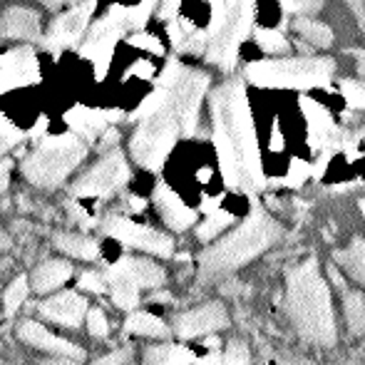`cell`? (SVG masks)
I'll return each mask as SVG.
<instances>
[{
  "label": "cell",
  "mask_w": 365,
  "mask_h": 365,
  "mask_svg": "<svg viewBox=\"0 0 365 365\" xmlns=\"http://www.w3.org/2000/svg\"><path fill=\"white\" fill-rule=\"evenodd\" d=\"M209 90V75L199 70L184 68L172 87H167L169 102L174 107V115L182 127V137H192L199 125V107Z\"/></svg>",
  "instance_id": "obj_8"
},
{
  "label": "cell",
  "mask_w": 365,
  "mask_h": 365,
  "mask_svg": "<svg viewBox=\"0 0 365 365\" xmlns=\"http://www.w3.org/2000/svg\"><path fill=\"white\" fill-rule=\"evenodd\" d=\"M23 137L25 135L13 125V122H8L3 115H0V157H3L8 149H13L18 142H23Z\"/></svg>",
  "instance_id": "obj_34"
},
{
  "label": "cell",
  "mask_w": 365,
  "mask_h": 365,
  "mask_svg": "<svg viewBox=\"0 0 365 365\" xmlns=\"http://www.w3.org/2000/svg\"><path fill=\"white\" fill-rule=\"evenodd\" d=\"M45 365H80V363H77L75 361V358H53V361H48V363H45Z\"/></svg>",
  "instance_id": "obj_47"
},
{
  "label": "cell",
  "mask_w": 365,
  "mask_h": 365,
  "mask_svg": "<svg viewBox=\"0 0 365 365\" xmlns=\"http://www.w3.org/2000/svg\"><path fill=\"white\" fill-rule=\"evenodd\" d=\"M284 13L296 15V18H313L323 10V0H279Z\"/></svg>",
  "instance_id": "obj_32"
},
{
  "label": "cell",
  "mask_w": 365,
  "mask_h": 365,
  "mask_svg": "<svg viewBox=\"0 0 365 365\" xmlns=\"http://www.w3.org/2000/svg\"><path fill=\"white\" fill-rule=\"evenodd\" d=\"M249 346L244 341H231L226 346V356L224 361L226 365H249Z\"/></svg>",
  "instance_id": "obj_37"
},
{
  "label": "cell",
  "mask_w": 365,
  "mask_h": 365,
  "mask_svg": "<svg viewBox=\"0 0 365 365\" xmlns=\"http://www.w3.org/2000/svg\"><path fill=\"white\" fill-rule=\"evenodd\" d=\"M361 212H363V217H365V199H361Z\"/></svg>",
  "instance_id": "obj_51"
},
{
  "label": "cell",
  "mask_w": 365,
  "mask_h": 365,
  "mask_svg": "<svg viewBox=\"0 0 365 365\" xmlns=\"http://www.w3.org/2000/svg\"><path fill=\"white\" fill-rule=\"evenodd\" d=\"M120 266L130 274V279L140 286V291L142 289H159V286L167 281V274H164L162 266L154 264V261H149V259H142V256L122 259Z\"/></svg>",
  "instance_id": "obj_21"
},
{
  "label": "cell",
  "mask_w": 365,
  "mask_h": 365,
  "mask_svg": "<svg viewBox=\"0 0 365 365\" xmlns=\"http://www.w3.org/2000/svg\"><path fill=\"white\" fill-rule=\"evenodd\" d=\"M281 365H313V363L306 361V358H291V361H284Z\"/></svg>",
  "instance_id": "obj_49"
},
{
  "label": "cell",
  "mask_w": 365,
  "mask_h": 365,
  "mask_svg": "<svg viewBox=\"0 0 365 365\" xmlns=\"http://www.w3.org/2000/svg\"><path fill=\"white\" fill-rule=\"evenodd\" d=\"M105 284H107V289H110V293H112V301H115V306L135 308L137 303H140V286L130 279V274H127L120 264L112 266V269L107 271Z\"/></svg>",
  "instance_id": "obj_20"
},
{
  "label": "cell",
  "mask_w": 365,
  "mask_h": 365,
  "mask_svg": "<svg viewBox=\"0 0 365 365\" xmlns=\"http://www.w3.org/2000/svg\"><path fill=\"white\" fill-rule=\"evenodd\" d=\"M127 43L135 45V48L147 50V53H152V55H164V45L159 43L157 35H149V33H135V35H130V38H127Z\"/></svg>",
  "instance_id": "obj_36"
},
{
  "label": "cell",
  "mask_w": 365,
  "mask_h": 365,
  "mask_svg": "<svg viewBox=\"0 0 365 365\" xmlns=\"http://www.w3.org/2000/svg\"><path fill=\"white\" fill-rule=\"evenodd\" d=\"M182 358H187V356H184L179 348L154 346V348H149V351H147L145 361H147V365H174V363L182 361Z\"/></svg>",
  "instance_id": "obj_33"
},
{
  "label": "cell",
  "mask_w": 365,
  "mask_h": 365,
  "mask_svg": "<svg viewBox=\"0 0 365 365\" xmlns=\"http://www.w3.org/2000/svg\"><path fill=\"white\" fill-rule=\"evenodd\" d=\"M8 246H10V236L5 234L3 229H0V251H5V249H8Z\"/></svg>",
  "instance_id": "obj_48"
},
{
  "label": "cell",
  "mask_w": 365,
  "mask_h": 365,
  "mask_svg": "<svg viewBox=\"0 0 365 365\" xmlns=\"http://www.w3.org/2000/svg\"><path fill=\"white\" fill-rule=\"evenodd\" d=\"M40 63L38 55L30 45L25 48H13L0 55V95L18 87L38 85L40 82Z\"/></svg>",
  "instance_id": "obj_12"
},
{
  "label": "cell",
  "mask_w": 365,
  "mask_h": 365,
  "mask_svg": "<svg viewBox=\"0 0 365 365\" xmlns=\"http://www.w3.org/2000/svg\"><path fill=\"white\" fill-rule=\"evenodd\" d=\"M102 229H105L112 239L122 241V244L132 246V249L147 251V254H152V256L167 259L174 251V241L169 239L167 234H162V231H157V229H149V226L135 224V221L117 217V214H112V217H107L102 221Z\"/></svg>",
  "instance_id": "obj_11"
},
{
  "label": "cell",
  "mask_w": 365,
  "mask_h": 365,
  "mask_svg": "<svg viewBox=\"0 0 365 365\" xmlns=\"http://www.w3.org/2000/svg\"><path fill=\"white\" fill-rule=\"evenodd\" d=\"M254 40L256 45L261 48V53L266 55H284L291 50V43L281 30H274V28H256L254 30Z\"/></svg>",
  "instance_id": "obj_28"
},
{
  "label": "cell",
  "mask_w": 365,
  "mask_h": 365,
  "mask_svg": "<svg viewBox=\"0 0 365 365\" xmlns=\"http://www.w3.org/2000/svg\"><path fill=\"white\" fill-rule=\"evenodd\" d=\"M127 33H130V30H127V25H125V8H122V5H112L105 18H100L97 23L90 25V30L85 33V43H82V48H80V55L92 63L97 80H105L117 43H120Z\"/></svg>",
  "instance_id": "obj_7"
},
{
  "label": "cell",
  "mask_w": 365,
  "mask_h": 365,
  "mask_svg": "<svg viewBox=\"0 0 365 365\" xmlns=\"http://www.w3.org/2000/svg\"><path fill=\"white\" fill-rule=\"evenodd\" d=\"M293 30L298 33V38L306 43V50L311 53V48L326 50L333 45L336 35H333V28L316 18H296L293 20Z\"/></svg>",
  "instance_id": "obj_23"
},
{
  "label": "cell",
  "mask_w": 365,
  "mask_h": 365,
  "mask_svg": "<svg viewBox=\"0 0 365 365\" xmlns=\"http://www.w3.org/2000/svg\"><path fill=\"white\" fill-rule=\"evenodd\" d=\"M246 80L256 87H293V90H311V87L331 85L336 75V63L331 58H261L246 65Z\"/></svg>",
  "instance_id": "obj_4"
},
{
  "label": "cell",
  "mask_w": 365,
  "mask_h": 365,
  "mask_svg": "<svg viewBox=\"0 0 365 365\" xmlns=\"http://www.w3.org/2000/svg\"><path fill=\"white\" fill-rule=\"evenodd\" d=\"M127 182H130V164L120 149H112L77 179L73 194L75 197H110Z\"/></svg>",
  "instance_id": "obj_9"
},
{
  "label": "cell",
  "mask_w": 365,
  "mask_h": 365,
  "mask_svg": "<svg viewBox=\"0 0 365 365\" xmlns=\"http://www.w3.org/2000/svg\"><path fill=\"white\" fill-rule=\"evenodd\" d=\"M125 358H127V353L115 351V353H110V356L100 358V361H97L95 365H122V363H125Z\"/></svg>",
  "instance_id": "obj_41"
},
{
  "label": "cell",
  "mask_w": 365,
  "mask_h": 365,
  "mask_svg": "<svg viewBox=\"0 0 365 365\" xmlns=\"http://www.w3.org/2000/svg\"><path fill=\"white\" fill-rule=\"evenodd\" d=\"M73 276V266L63 259H48L33 271V289L38 293H50Z\"/></svg>",
  "instance_id": "obj_22"
},
{
  "label": "cell",
  "mask_w": 365,
  "mask_h": 365,
  "mask_svg": "<svg viewBox=\"0 0 365 365\" xmlns=\"http://www.w3.org/2000/svg\"><path fill=\"white\" fill-rule=\"evenodd\" d=\"M120 112H102V110H87V107H73L65 115V122L70 125L75 137H80L82 142H95L102 132H107V125L115 120H120Z\"/></svg>",
  "instance_id": "obj_19"
},
{
  "label": "cell",
  "mask_w": 365,
  "mask_h": 365,
  "mask_svg": "<svg viewBox=\"0 0 365 365\" xmlns=\"http://www.w3.org/2000/svg\"><path fill=\"white\" fill-rule=\"evenodd\" d=\"M85 323H87L90 336H95V338H107V333H110V323H107V316L102 313V308H90Z\"/></svg>",
  "instance_id": "obj_35"
},
{
  "label": "cell",
  "mask_w": 365,
  "mask_h": 365,
  "mask_svg": "<svg viewBox=\"0 0 365 365\" xmlns=\"http://www.w3.org/2000/svg\"><path fill=\"white\" fill-rule=\"evenodd\" d=\"M130 207L135 209V212H140V209H145V202H142V199H137V197H130Z\"/></svg>",
  "instance_id": "obj_50"
},
{
  "label": "cell",
  "mask_w": 365,
  "mask_h": 365,
  "mask_svg": "<svg viewBox=\"0 0 365 365\" xmlns=\"http://www.w3.org/2000/svg\"><path fill=\"white\" fill-rule=\"evenodd\" d=\"M179 5H182V0H157V15H159V20L169 23V20L177 18Z\"/></svg>",
  "instance_id": "obj_39"
},
{
  "label": "cell",
  "mask_w": 365,
  "mask_h": 365,
  "mask_svg": "<svg viewBox=\"0 0 365 365\" xmlns=\"http://www.w3.org/2000/svg\"><path fill=\"white\" fill-rule=\"evenodd\" d=\"M179 137H182V127H179V120L174 115V107L169 102L167 92V100L162 102V107L154 110L152 115L142 117L140 127L132 135V159L145 169H159L167 154L172 152V147L177 145Z\"/></svg>",
  "instance_id": "obj_6"
},
{
  "label": "cell",
  "mask_w": 365,
  "mask_h": 365,
  "mask_svg": "<svg viewBox=\"0 0 365 365\" xmlns=\"http://www.w3.org/2000/svg\"><path fill=\"white\" fill-rule=\"evenodd\" d=\"M341 95L351 110H365V80H343Z\"/></svg>",
  "instance_id": "obj_31"
},
{
  "label": "cell",
  "mask_w": 365,
  "mask_h": 365,
  "mask_svg": "<svg viewBox=\"0 0 365 365\" xmlns=\"http://www.w3.org/2000/svg\"><path fill=\"white\" fill-rule=\"evenodd\" d=\"M18 336H20V341L30 343V346H35V348H43V351H48V353H55V356H60V358H75V361H80V358L85 356L82 348H77L70 341H65V338L50 333L48 328L38 321H23L18 328Z\"/></svg>",
  "instance_id": "obj_15"
},
{
  "label": "cell",
  "mask_w": 365,
  "mask_h": 365,
  "mask_svg": "<svg viewBox=\"0 0 365 365\" xmlns=\"http://www.w3.org/2000/svg\"><path fill=\"white\" fill-rule=\"evenodd\" d=\"M25 298H28V279H25V276H18V279H15L13 284L5 289V296H3L5 313H8V316H13V313L23 306Z\"/></svg>",
  "instance_id": "obj_30"
},
{
  "label": "cell",
  "mask_w": 365,
  "mask_h": 365,
  "mask_svg": "<svg viewBox=\"0 0 365 365\" xmlns=\"http://www.w3.org/2000/svg\"><path fill=\"white\" fill-rule=\"evenodd\" d=\"M0 38L5 40H25V43H38L43 40L40 28V15L23 5L8 8L0 15Z\"/></svg>",
  "instance_id": "obj_14"
},
{
  "label": "cell",
  "mask_w": 365,
  "mask_h": 365,
  "mask_svg": "<svg viewBox=\"0 0 365 365\" xmlns=\"http://www.w3.org/2000/svg\"><path fill=\"white\" fill-rule=\"evenodd\" d=\"M85 311H87V301L75 291L55 293V296H50L48 301L40 303V313H43V318L60 323V326H68V328L80 326Z\"/></svg>",
  "instance_id": "obj_16"
},
{
  "label": "cell",
  "mask_w": 365,
  "mask_h": 365,
  "mask_svg": "<svg viewBox=\"0 0 365 365\" xmlns=\"http://www.w3.org/2000/svg\"><path fill=\"white\" fill-rule=\"evenodd\" d=\"M97 0H82V3L73 5L70 10H65L63 15L53 20V25L48 28L45 38L40 40L43 48L48 50L53 58H58L63 50L73 48L82 40V35L87 33V25H90V15L95 10Z\"/></svg>",
  "instance_id": "obj_10"
},
{
  "label": "cell",
  "mask_w": 365,
  "mask_h": 365,
  "mask_svg": "<svg viewBox=\"0 0 365 365\" xmlns=\"http://www.w3.org/2000/svg\"><path fill=\"white\" fill-rule=\"evenodd\" d=\"M333 259L351 279H356L358 284L365 286V239H358L351 246H346V249L336 251Z\"/></svg>",
  "instance_id": "obj_24"
},
{
  "label": "cell",
  "mask_w": 365,
  "mask_h": 365,
  "mask_svg": "<svg viewBox=\"0 0 365 365\" xmlns=\"http://www.w3.org/2000/svg\"><path fill=\"white\" fill-rule=\"evenodd\" d=\"M212 105V137L219 164L229 187L256 192L264 187L259 142L251 120L249 97L241 80H226L209 97Z\"/></svg>",
  "instance_id": "obj_1"
},
{
  "label": "cell",
  "mask_w": 365,
  "mask_h": 365,
  "mask_svg": "<svg viewBox=\"0 0 365 365\" xmlns=\"http://www.w3.org/2000/svg\"><path fill=\"white\" fill-rule=\"evenodd\" d=\"M115 142H117V132H115V130H107V132H105V140L100 142V147H102V149H107V147L115 145Z\"/></svg>",
  "instance_id": "obj_46"
},
{
  "label": "cell",
  "mask_w": 365,
  "mask_h": 365,
  "mask_svg": "<svg viewBox=\"0 0 365 365\" xmlns=\"http://www.w3.org/2000/svg\"><path fill=\"white\" fill-rule=\"evenodd\" d=\"M301 107H303V115L308 120V127H311V140L313 147L318 149H328V147H336L341 142L343 132L338 130V125L333 122V117L318 105L316 100H311L308 95L301 97Z\"/></svg>",
  "instance_id": "obj_17"
},
{
  "label": "cell",
  "mask_w": 365,
  "mask_h": 365,
  "mask_svg": "<svg viewBox=\"0 0 365 365\" xmlns=\"http://www.w3.org/2000/svg\"><path fill=\"white\" fill-rule=\"evenodd\" d=\"M353 58H356V73L358 80H365V50H353Z\"/></svg>",
  "instance_id": "obj_42"
},
{
  "label": "cell",
  "mask_w": 365,
  "mask_h": 365,
  "mask_svg": "<svg viewBox=\"0 0 365 365\" xmlns=\"http://www.w3.org/2000/svg\"><path fill=\"white\" fill-rule=\"evenodd\" d=\"M80 286L85 291H92V293H102V291L107 289L105 279H102L97 271H85V274L80 276Z\"/></svg>",
  "instance_id": "obj_38"
},
{
  "label": "cell",
  "mask_w": 365,
  "mask_h": 365,
  "mask_svg": "<svg viewBox=\"0 0 365 365\" xmlns=\"http://www.w3.org/2000/svg\"><path fill=\"white\" fill-rule=\"evenodd\" d=\"M226 323H229V313H226L224 303L212 301L177 316L174 331H177L179 338H199L207 336V333L221 331V328H226Z\"/></svg>",
  "instance_id": "obj_13"
},
{
  "label": "cell",
  "mask_w": 365,
  "mask_h": 365,
  "mask_svg": "<svg viewBox=\"0 0 365 365\" xmlns=\"http://www.w3.org/2000/svg\"><path fill=\"white\" fill-rule=\"evenodd\" d=\"M10 182V162H0V194L8 189Z\"/></svg>",
  "instance_id": "obj_44"
},
{
  "label": "cell",
  "mask_w": 365,
  "mask_h": 365,
  "mask_svg": "<svg viewBox=\"0 0 365 365\" xmlns=\"http://www.w3.org/2000/svg\"><path fill=\"white\" fill-rule=\"evenodd\" d=\"M127 331L135 333V336H145V338H167L169 328L162 318L152 316V313H132L127 318Z\"/></svg>",
  "instance_id": "obj_27"
},
{
  "label": "cell",
  "mask_w": 365,
  "mask_h": 365,
  "mask_svg": "<svg viewBox=\"0 0 365 365\" xmlns=\"http://www.w3.org/2000/svg\"><path fill=\"white\" fill-rule=\"evenodd\" d=\"M154 204H157V212L162 221L174 231H187L197 221V212L192 207H187L167 184H159L154 189Z\"/></svg>",
  "instance_id": "obj_18"
},
{
  "label": "cell",
  "mask_w": 365,
  "mask_h": 365,
  "mask_svg": "<svg viewBox=\"0 0 365 365\" xmlns=\"http://www.w3.org/2000/svg\"><path fill=\"white\" fill-rule=\"evenodd\" d=\"M348 3L353 5V10H356L358 23H361V28H363V33H365V0H348Z\"/></svg>",
  "instance_id": "obj_43"
},
{
  "label": "cell",
  "mask_w": 365,
  "mask_h": 365,
  "mask_svg": "<svg viewBox=\"0 0 365 365\" xmlns=\"http://www.w3.org/2000/svg\"><path fill=\"white\" fill-rule=\"evenodd\" d=\"M343 316H346L348 331L353 336H361L365 331V296L361 291L351 289L343 293Z\"/></svg>",
  "instance_id": "obj_26"
},
{
  "label": "cell",
  "mask_w": 365,
  "mask_h": 365,
  "mask_svg": "<svg viewBox=\"0 0 365 365\" xmlns=\"http://www.w3.org/2000/svg\"><path fill=\"white\" fill-rule=\"evenodd\" d=\"M38 3H43L45 8H50V10H58V8H63V5H77V3H82V0H38Z\"/></svg>",
  "instance_id": "obj_45"
},
{
  "label": "cell",
  "mask_w": 365,
  "mask_h": 365,
  "mask_svg": "<svg viewBox=\"0 0 365 365\" xmlns=\"http://www.w3.org/2000/svg\"><path fill=\"white\" fill-rule=\"evenodd\" d=\"M85 154L87 145L75 135L43 137V142L25 157L23 174L35 187L55 189L75 172Z\"/></svg>",
  "instance_id": "obj_5"
},
{
  "label": "cell",
  "mask_w": 365,
  "mask_h": 365,
  "mask_svg": "<svg viewBox=\"0 0 365 365\" xmlns=\"http://www.w3.org/2000/svg\"><path fill=\"white\" fill-rule=\"evenodd\" d=\"M55 246H58L63 254L73 256V259H85V261L97 259V244L90 236L65 231V234H55Z\"/></svg>",
  "instance_id": "obj_25"
},
{
  "label": "cell",
  "mask_w": 365,
  "mask_h": 365,
  "mask_svg": "<svg viewBox=\"0 0 365 365\" xmlns=\"http://www.w3.org/2000/svg\"><path fill=\"white\" fill-rule=\"evenodd\" d=\"M286 303L289 316L301 338L316 346H336V316H333L331 289L318 271L316 259L298 264L286 276Z\"/></svg>",
  "instance_id": "obj_2"
},
{
  "label": "cell",
  "mask_w": 365,
  "mask_h": 365,
  "mask_svg": "<svg viewBox=\"0 0 365 365\" xmlns=\"http://www.w3.org/2000/svg\"><path fill=\"white\" fill-rule=\"evenodd\" d=\"M281 236V224L264 209H254L231 234L212 244L199 259L202 279H219L261 256Z\"/></svg>",
  "instance_id": "obj_3"
},
{
  "label": "cell",
  "mask_w": 365,
  "mask_h": 365,
  "mask_svg": "<svg viewBox=\"0 0 365 365\" xmlns=\"http://www.w3.org/2000/svg\"><path fill=\"white\" fill-rule=\"evenodd\" d=\"M152 75H154V65L149 63V60H137V63L125 73V77H145V80Z\"/></svg>",
  "instance_id": "obj_40"
},
{
  "label": "cell",
  "mask_w": 365,
  "mask_h": 365,
  "mask_svg": "<svg viewBox=\"0 0 365 365\" xmlns=\"http://www.w3.org/2000/svg\"><path fill=\"white\" fill-rule=\"evenodd\" d=\"M231 221H234V217H231L229 212H212L207 217V221H204V224H199V229H197V236L202 241H212V239H217V236L221 234V231L226 229V226L231 224Z\"/></svg>",
  "instance_id": "obj_29"
}]
</instances>
